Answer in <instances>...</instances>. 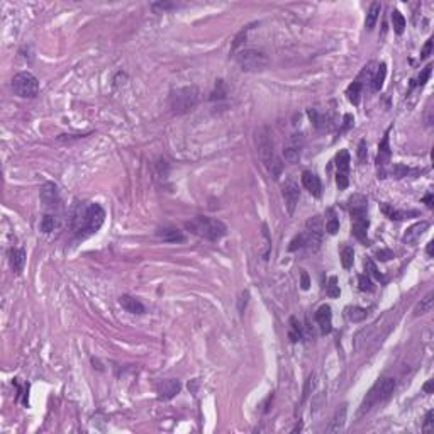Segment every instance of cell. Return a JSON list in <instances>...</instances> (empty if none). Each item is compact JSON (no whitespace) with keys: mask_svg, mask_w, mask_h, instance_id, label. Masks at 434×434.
Wrapping results in <instances>:
<instances>
[{"mask_svg":"<svg viewBox=\"0 0 434 434\" xmlns=\"http://www.w3.org/2000/svg\"><path fill=\"white\" fill-rule=\"evenodd\" d=\"M377 258L380 261H388L390 258H393V253L390 249H378L377 251Z\"/></svg>","mask_w":434,"mask_h":434,"instance_id":"cell-47","label":"cell"},{"mask_svg":"<svg viewBox=\"0 0 434 434\" xmlns=\"http://www.w3.org/2000/svg\"><path fill=\"white\" fill-rule=\"evenodd\" d=\"M324 229L328 231L329 234H336L339 231V219L336 216V210L334 209H328L326 212V226Z\"/></svg>","mask_w":434,"mask_h":434,"instance_id":"cell-27","label":"cell"},{"mask_svg":"<svg viewBox=\"0 0 434 434\" xmlns=\"http://www.w3.org/2000/svg\"><path fill=\"white\" fill-rule=\"evenodd\" d=\"M304 148V136L302 134H292L284 146V156L289 163H297L300 160V153Z\"/></svg>","mask_w":434,"mask_h":434,"instance_id":"cell-10","label":"cell"},{"mask_svg":"<svg viewBox=\"0 0 434 434\" xmlns=\"http://www.w3.org/2000/svg\"><path fill=\"white\" fill-rule=\"evenodd\" d=\"M302 185L305 187V190H309V193L312 195V197L319 198L321 193H322V185H321V180L319 177H317L314 172H304L302 173Z\"/></svg>","mask_w":434,"mask_h":434,"instance_id":"cell-16","label":"cell"},{"mask_svg":"<svg viewBox=\"0 0 434 434\" xmlns=\"http://www.w3.org/2000/svg\"><path fill=\"white\" fill-rule=\"evenodd\" d=\"M428 229H429V222H428V221H421V222H417V224L411 226V228L405 231V234H404V238H402V241L407 242V244H414V242L419 240V238L423 236V234H424Z\"/></svg>","mask_w":434,"mask_h":434,"instance_id":"cell-17","label":"cell"},{"mask_svg":"<svg viewBox=\"0 0 434 434\" xmlns=\"http://www.w3.org/2000/svg\"><path fill=\"white\" fill-rule=\"evenodd\" d=\"M326 293H328V297H331V298L339 297L341 290H339V285H338L336 277H329V282H328V285H326Z\"/></svg>","mask_w":434,"mask_h":434,"instance_id":"cell-37","label":"cell"},{"mask_svg":"<svg viewBox=\"0 0 434 434\" xmlns=\"http://www.w3.org/2000/svg\"><path fill=\"white\" fill-rule=\"evenodd\" d=\"M433 309V292H429L428 295H426L424 298H421V302L416 305V309H414V316H424V314L431 312Z\"/></svg>","mask_w":434,"mask_h":434,"instance_id":"cell-30","label":"cell"},{"mask_svg":"<svg viewBox=\"0 0 434 434\" xmlns=\"http://www.w3.org/2000/svg\"><path fill=\"white\" fill-rule=\"evenodd\" d=\"M424 202H426V205H428V207H433V195H431V193L426 195V197H424Z\"/></svg>","mask_w":434,"mask_h":434,"instance_id":"cell-50","label":"cell"},{"mask_svg":"<svg viewBox=\"0 0 434 434\" xmlns=\"http://www.w3.org/2000/svg\"><path fill=\"white\" fill-rule=\"evenodd\" d=\"M353 224H351V234L356 238L360 242H363L365 246L370 244L368 240V228H370V221L366 216H358V217H351Z\"/></svg>","mask_w":434,"mask_h":434,"instance_id":"cell-11","label":"cell"},{"mask_svg":"<svg viewBox=\"0 0 434 434\" xmlns=\"http://www.w3.org/2000/svg\"><path fill=\"white\" fill-rule=\"evenodd\" d=\"M423 390L426 393H433V380H428V384L424 385Z\"/></svg>","mask_w":434,"mask_h":434,"instance_id":"cell-49","label":"cell"},{"mask_svg":"<svg viewBox=\"0 0 434 434\" xmlns=\"http://www.w3.org/2000/svg\"><path fill=\"white\" fill-rule=\"evenodd\" d=\"M358 289H360L361 292H373L375 285H373L372 277H368V275H360V277H358Z\"/></svg>","mask_w":434,"mask_h":434,"instance_id":"cell-35","label":"cell"},{"mask_svg":"<svg viewBox=\"0 0 434 434\" xmlns=\"http://www.w3.org/2000/svg\"><path fill=\"white\" fill-rule=\"evenodd\" d=\"M366 156H368V149H366V141H365V139H361L360 145H358V160L363 163L366 160Z\"/></svg>","mask_w":434,"mask_h":434,"instance_id":"cell-43","label":"cell"},{"mask_svg":"<svg viewBox=\"0 0 434 434\" xmlns=\"http://www.w3.org/2000/svg\"><path fill=\"white\" fill-rule=\"evenodd\" d=\"M12 90L21 98H34L39 92V82L29 71H21L12 78Z\"/></svg>","mask_w":434,"mask_h":434,"instance_id":"cell-6","label":"cell"},{"mask_svg":"<svg viewBox=\"0 0 434 434\" xmlns=\"http://www.w3.org/2000/svg\"><path fill=\"white\" fill-rule=\"evenodd\" d=\"M409 173H411V168H409L407 165H404V163H393V166H392V175L397 178V180H400V178L407 177Z\"/></svg>","mask_w":434,"mask_h":434,"instance_id":"cell-38","label":"cell"},{"mask_svg":"<svg viewBox=\"0 0 434 434\" xmlns=\"http://www.w3.org/2000/svg\"><path fill=\"white\" fill-rule=\"evenodd\" d=\"M256 148H258V154H260L261 161L265 163L266 170L270 172L273 178H278L284 170V163H282L280 158L275 154V148H273V141L272 136H270V129L268 127H260L256 131Z\"/></svg>","mask_w":434,"mask_h":434,"instance_id":"cell-2","label":"cell"},{"mask_svg":"<svg viewBox=\"0 0 434 434\" xmlns=\"http://www.w3.org/2000/svg\"><path fill=\"white\" fill-rule=\"evenodd\" d=\"M198 89L193 85L190 87H180L175 89L170 94V109L175 114H185L192 110L198 102Z\"/></svg>","mask_w":434,"mask_h":434,"instance_id":"cell-5","label":"cell"},{"mask_svg":"<svg viewBox=\"0 0 434 434\" xmlns=\"http://www.w3.org/2000/svg\"><path fill=\"white\" fill-rule=\"evenodd\" d=\"M300 287H302V290H309V287H310V278H309V275L305 270H300Z\"/></svg>","mask_w":434,"mask_h":434,"instance_id":"cell-46","label":"cell"},{"mask_svg":"<svg viewBox=\"0 0 434 434\" xmlns=\"http://www.w3.org/2000/svg\"><path fill=\"white\" fill-rule=\"evenodd\" d=\"M236 61L242 71H261L268 66V56L258 49H241L236 54Z\"/></svg>","mask_w":434,"mask_h":434,"instance_id":"cell-7","label":"cell"},{"mask_svg":"<svg viewBox=\"0 0 434 434\" xmlns=\"http://www.w3.org/2000/svg\"><path fill=\"white\" fill-rule=\"evenodd\" d=\"M289 338L292 343H297V341L302 339V328L298 324V321L295 317H290V329H289Z\"/></svg>","mask_w":434,"mask_h":434,"instance_id":"cell-33","label":"cell"},{"mask_svg":"<svg viewBox=\"0 0 434 434\" xmlns=\"http://www.w3.org/2000/svg\"><path fill=\"white\" fill-rule=\"evenodd\" d=\"M354 263V251L351 246H344L343 249H341V265H343V268L349 270L353 266Z\"/></svg>","mask_w":434,"mask_h":434,"instance_id":"cell-34","label":"cell"},{"mask_svg":"<svg viewBox=\"0 0 434 434\" xmlns=\"http://www.w3.org/2000/svg\"><path fill=\"white\" fill-rule=\"evenodd\" d=\"M185 228L190 231L195 236H200L207 241H219L228 234V228L222 221L214 217H205V216H197L192 221H189L185 224Z\"/></svg>","mask_w":434,"mask_h":434,"instance_id":"cell-4","label":"cell"},{"mask_svg":"<svg viewBox=\"0 0 434 434\" xmlns=\"http://www.w3.org/2000/svg\"><path fill=\"white\" fill-rule=\"evenodd\" d=\"M156 234H158V238L163 240L165 242H183V241H185V234H183L180 229L172 228V226L160 228L156 231Z\"/></svg>","mask_w":434,"mask_h":434,"instance_id":"cell-19","label":"cell"},{"mask_svg":"<svg viewBox=\"0 0 434 434\" xmlns=\"http://www.w3.org/2000/svg\"><path fill=\"white\" fill-rule=\"evenodd\" d=\"M393 390H395V380L392 377L378 378L372 388L366 392L363 402H361L360 409H358V417L366 416L373 407H377L378 404H384L392 397Z\"/></svg>","mask_w":434,"mask_h":434,"instance_id":"cell-3","label":"cell"},{"mask_svg":"<svg viewBox=\"0 0 434 434\" xmlns=\"http://www.w3.org/2000/svg\"><path fill=\"white\" fill-rule=\"evenodd\" d=\"M360 95H361V82L354 80L353 83H349L348 89H346V97L348 100L353 103V105H358L360 103Z\"/></svg>","mask_w":434,"mask_h":434,"instance_id":"cell-29","label":"cell"},{"mask_svg":"<svg viewBox=\"0 0 434 434\" xmlns=\"http://www.w3.org/2000/svg\"><path fill=\"white\" fill-rule=\"evenodd\" d=\"M282 193H284V198H285L287 210H289V214L292 216L297 209L298 200H300V189H298V185L293 180H287L284 185H282Z\"/></svg>","mask_w":434,"mask_h":434,"instance_id":"cell-8","label":"cell"},{"mask_svg":"<svg viewBox=\"0 0 434 434\" xmlns=\"http://www.w3.org/2000/svg\"><path fill=\"white\" fill-rule=\"evenodd\" d=\"M346 412H348V409H346V405H341L339 409L336 411V414H334L331 424H329L328 428V433H339L341 429L344 428L346 424Z\"/></svg>","mask_w":434,"mask_h":434,"instance_id":"cell-24","label":"cell"},{"mask_svg":"<svg viewBox=\"0 0 434 434\" xmlns=\"http://www.w3.org/2000/svg\"><path fill=\"white\" fill-rule=\"evenodd\" d=\"M388 134H390V129L384 134V139H382L380 145H378V154H377L378 178H385V175H387L385 166H387V163L390 161V154H392V151H390V136Z\"/></svg>","mask_w":434,"mask_h":434,"instance_id":"cell-9","label":"cell"},{"mask_svg":"<svg viewBox=\"0 0 434 434\" xmlns=\"http://www.w3.org/2000/svg\"><path fill=\"white\" fill-rule=\"evenodd\" d=\"M39 197H41V202L45 205V209H56L59 205V193H58V187L54 183H45L39 192Z\"/></svg>","mask_w":434,"mask_h":434,"instance_id":"cell-12","label":"cell"},{"mask_svg":"<svg viewBox=\"0 0 434 434\" xmlns=\"http://www.w3.org/2000/svg\"><path fill=\"white\" fill-rule=\"evenodd\" d=\"M175 3H168V2H158L153 3V9H161V10H168V9H175Z\"/></svg>","mask_w":434,"mask_h":434,"instance_id":"cell-48","label":"cell"},{"mask_svg":"<svg viewBox=\"0 0 434 434\" xmlns=\"http://www.w3.org/2000/svg\"><path fill=\"white\" fill-rule=\"evenodd\" d=\"M392 24H393V31H395V34H402L405 31V26H407V22H405V17L400 14L399 10H393L392 12Z\"/></svg>","mask_w":434,"mask_h":434,"instance_id":"cell-32","label":"cell"},{"mask_svg":"<svg viewBox=\"0 0 434 434\" xmlns=\"http://www.w3.org/2000/svg\"><path fill=\"white\" fill-rule=\"evenodd\" d=\"M433 417H434V411H428V414H426V417H424V423H423V431L424 433H428V431H431V429H433V424H434Z\"/></svg>","mask_w":434,"mask_h":434,"instance_id":"cell-42","label":"cell"},{"mask_svg":"<svg viewBox=\"0 0 434 434\" xmlns=\"http://www.w3.org/2000/svg\"><path fill=\"white\" fill-rule=\"evenodd\" d=\"M9 261H10V268L14 270L15 275H21L24 270V265H26V251L22 248L12 249L9 254Z\"/></svg>","mask_w":434,"mask_h":434,"instance_id":"cell-20","label":"cell"},{"mask_svg":"<svg viewBox=\"0 0 434 434\" xmlns=\"http://www.w3.org/2000/svg\"><path fill=\"white\" fill-rule=\"evenodd\" d=\"M119 304L131 314H138V316H141V314L146 312V307L143 305V302L133 295H121L119 297Z\"/></svg>","mask_w":434,"mask_h":434,"instance_id":"cell-18","label":"cell"},{"mask_svg":"<svg viewBox=\"0 0 434 434\" xmlns=\"http://www.w3.org/2000/svg\"><path fill=\"white\" fill-rule=\"evenodd\" d=\"M58 226V219L51 214H46L45 217L41 219V231L43 233H51L54 228Z\"/></svg>","mask_w":434,"mask_h":434,"instance_id":"cell-36","label":"cell"},{"mask_svg":"<svg viewBox=\"0 0 434 434\" xmlns=\"http://www.w3.org/2000/svg\"><path fill=\"white\" fill-rule=\"evenodd\" d=\"M365 268H366V275H368V277H373V278H377V280H384V275L378 272L377 265L370 260V258H366L365 260Z\"/></svg>","mask_w":434,"mask_h":434,"instance_id":"cell-39","label":"cell"},{"mask_svg":"<svg viewBox=\"0 0 434 434\" xmlns=\"http://www.w3.org/2000/svg\"><path fill=\"white\" fill-rule=\"evenodd\" d=\"M182 384L180 380H175V378H168V380H163L158 384V393H160V399L163 400H170L180 392Z\"/></svg>","mask_w":434,"mask_h":434,"instance_id":"cell-15","label":"cell"},{"mask_svg":"<svg viewBox=\"0 0 434 434\" xmlns=\"http://www.w3.org/2000/svg\"><path fill=\"white\" fill-rule=\"evenodd\" d=\"M314 385H316V377L310 375L305 382V387H304V395H302V400H305L310 395V390H314Z\"/></svg>","mask_w":434,"mask_h":434,"instance_id":"cell-41","label":"cell"},{"mask_svg":"<svg viewBox=\"0 0 434 434\" xmlns=\"http://www.w3.org/2000/svg\"><path fill=\"white\" fill-rule=\"evenodd\" d=\"M316 321L321 328V334L326 336V334L333 331V312L328 304L321 305V307L316 310Z\"/></svg>","mask_w":434,"mask_h":434,"instance_id":"cell-13","label":"cell"},{"mask_svg":"<svg viewBox=\"0 0 434 434\" xmlns=\"http://www.w3.org/2000/svg\"><path fill=\"white\" fill-rule=\"evenodd\" d=\"M366 209H368V198L361 193H353L348 198V210L351 217L366 216Z\"/></svg>","mask_w":434,"mask_h":434,"instance_id":"cell-14","label":"cell"},{"mask_svg":"<svg viewBox=\"0 0 434 434\" xmlns=\"http://www.w3.org/2000/svg\"><path fill=\"white\" fill-rule=\"evenodd\" d=\"M380 209H382V212H384L388 219H392V221H404V219L417 216V212H414V210H411V212H405V210H399V209H395V207L390 205V204H382Z\"/></svg>","mask_w":434,"mask_h":434,"instance_id":"cell-21","label":"cell"},{"mask_svg":"<svg viewBox=\"0 0 434 434\" xmlns=\"http://www.w3.org/2000/svg\"><path fill=\"white\" fill-rule=\"evenodd\" d=\"M431 71H433V65H431V63H429V65L426 66V68L419 73V77H417V82H414V83H412V87H414V85H417V87H424V85H426V82H428V80H429V77H431Z\"/></svg>","mask_w":434,"mask_h":434,"instance_id":"cell-40","label":"cell"},{"mask_svg":"<svg viewBox=\"0 0 434 434\" xmlns=\"http://www.w3.org/2000/svg\"><path fill=\"white\" fill-rule=\"evenodd\" d=\"M105 221V210L100 204H82L73 214V231L78 238H87L97 233Z\"/></svg>","mask_w":434,"mask_h":434,"instance_id":"cell-1","label":"cell"},{"mask_svg":"<svg viewBox=\"0 0 434 434\" xmlns=\"http://www.w3.org/2000/svg\"><path fill=\"white\" fill-rule=\"evenodd\" d=\"M385 77H387V65H385V63H380V65L377 66L375 73L370 77V85H372L373 92H380L382 90L384 82H385Z\"/></svg>","mask_w":434,"mask_h":434,"instance_id":"cell-22","label":"cell"},{"mask_svg":"<svg viewBox=\"0 0 434 434\" xmlns=\"http://www.w3.org/2000/svg\"><path fill=\"white\" fill-rule=\"evenodd\" d=\"M433 249H434V242H433V241H429V242H428V248H426V251H428L429 256H433V253H434Z\"/></svg>","mask_w":434,"mask_h":434,"instance_id":"cell-51","label":"cell"},{"mask_svg":"<svg viewBox=\"0 0 434 434\" xmlns=\"http://www.w3.org/2000/svg\"><path fill=\"white\" fill-rule=\"evenodd\" d=\"M310 121L312 124L317 127V129H329V122H331V117L328 114L321 112L319 109H309L307 110Z\"/></svg>","mask_w":434,"mask_h":434,"instance_id":"cell-23","label":"cell"},{"mask_svg":"<svg viewBox=\"0 0 434 434\" xmlns=\"http://www.w3.org/2000/svg\"><path fill=\"white\" fill-rule=\"evenodd\" d=\"M336 168H338V173H346L348 175V170H349V163H351V158H349V153L346 149H341L339 153L336 154Z\"/></svg>","mask_w":434,"mask_h":434,"instance_id":"cell-28","label":"cell"},{"mask_svg":"<svg viewBox=\"0 0 434 434\" xmlns=\"http://www.w3.org/2000/svg\"><path fill=\"white\" fill-rule=\"evenodd\" d=\"M380 10H382V3L380 2H373L372 5H370L368 14H366V19H365L366 31H372L373 27H375L378 17H380Z\"/></svg>","mask_w":434,"mask_h":434,"instance_id":"cell-25","label":"cell"},{"mask_svg":"<svg viewBox=\"0 0 434 434\" xmlns=\"http://www.w3.org/2000/svg\"><path fill=\"white\" fill-rule=\"evenodd\" d=\"M431 53H433V39H428L426 45L423 46V49H421V59H428L431 56Z\"/></svg>","mask_w":434,"mask_h":434,"instance_id":"cell-45","label":"cell"},{"mask_svg":"<svg viewBox=\"0 0 434 434\" xmlns=\"http://www.w3.org/2000/svg\"><path fill=\"white\" fill-rule=\"evenodd\" d=\"M336 183L339 187V190H344L349 185V178L346 173H336Z\"/></svg>","mask_w":434,"mask_h":434,"instance_id":"cell-44","label":"cell"},{"mask_svg":"<svg viewBox=\"0 0 434 434\" xmlns=\"http://www.w3.org/2000/svg\"><path fill=\"white\" fill-rule=\"evenodd\" d=\"M344 314L351 322H361V321L366 319V316H368L366 309L358 307V305H348V307L344 309Z\"/></svg>","mask_w":434,"mask_h":434,"instance_id":"cell-26","label":"cell"},{"mask_svg":"<svg viewBox=\"0 0 434 434\" xmlns=\"http://www.w3.org/2000/svg\"><path fill=\"white\" fill-rule=\"evenodd\" d=\"M305 231H310V233H316V234L324 233V222H322L321 216L310 217L309 221L305 222Z\"/></svg>","mask_w":434,"mask_h":434,"instance_id":"cell-31","label":"cell"}]
</instances>
